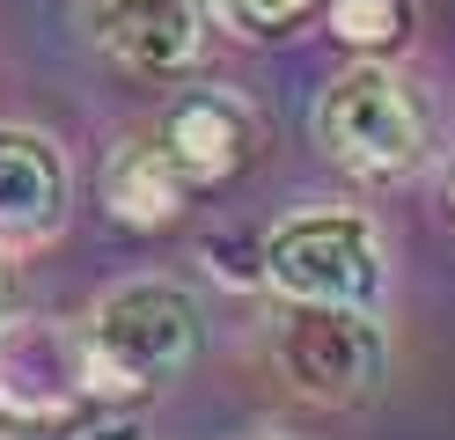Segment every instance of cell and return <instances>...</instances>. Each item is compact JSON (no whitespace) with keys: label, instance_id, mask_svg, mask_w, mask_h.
I'll list each match as a JSON object with an SVG mask.
<instances>
[{"label":"cell","instance_id":"6da1fadb","mask_svg":"<svg viewBox=\"0 0 455 440\" xmlns=\"http://www.w3.org/2000/svg\"><path fill=\"white\" fill-rule=\"evenodd\" d=\"M81 338H89L96 389L103 396H140V389H162V381H177L191 367L198 308H191V293L169 286V279H125L89 308Z\"/></svg>","mask_w":455,"mask_h":440},{"label":"cell","instance_id":"7a4b0ae2","mask_svg":"<svg viewBox=\"0 0 455 440\" xmlns=\"http://www.w3.org/2000/svg\"><path fill=\"white\" fill-rule=\"evenodd\" d=\"M265 286H279L294 308H382L389 250L360 213H294L265 243Z\"/></svg>","mask_w":455,"mask_h":440},{"label":"cell","instance_id":"3957f363","mask_svg":"<svg viewBox=\"0 0 455 440\" xmlns=\"http://www.w3.org/2000/svg\"><path fill=\"white\" fill-rule=\"evenodd\" d=\"M316 140L353 176H411L426 162V117L382 59L346 67L316 103Z\"/></svg>","mask_w":455,"mask_h":440},{"label":"cell","instance_id":"277c9868","mask_svg":"<svg viewBox=\"0 0 455 440\" xmlns=\"http://www.w3.org/2000/svg\"><path fill=\"white\" fill-rule=\"evenodd\" d=\"M96 396L89 338L52 316H0V411L30 426H60Z\"/></svg>","mask_w":455,"mask_h":440},{"label":"cell","instance_id":"5b68a950","mask_svg":"<svg viewBox=\"0 0 455 440\" xmlns=\"http://www.w3.org/2000/svg\"><path fill=\"white\" fill-rule=\"evenodd\" d=\"M382 323L367 308H294L279 331V367L316 404H367L382 381Z\"/></svg>","mask_w":455,"mask_h":440},{"label":"cell","instance_id":"8992f818","mask_svg":"<svg viewBox=\"0 0 455 440\" xmlns=\"http://www.w3.org/2000/svg\"><path fill=\"white\" fill-rule=\"evenodd\" d=\"M74 213V162L37 125H0V250H37Z\"/></svg>","mask_w":455,"mask_h":440},{"label":"cell","instance_id":"52a82bcc","mask_svg":"<svg viewBox=\"0 0 455 440\" xmlns=\"http://www.w3.org/2000/svg\"><path fill=\"white\" fill-rule=\"evenodd\" d=\"M81 22L132 74H184L206 52L213 0H81Z\"/></svg>","mask_w":455,"mask_h":440},{"label":"cell","instance_id":"ba28073f","mask_svg":"<svg viewBox=\"0 0 455 440\" xmlns=\"http://www.w3.org/2000/svg\"><path fill=\"white\" fill-rule=\"evenodd\" d=\"M169 155H177V169L191 176V184H228V176H243L250 162H258L265 147V125L258 110H250L243 96H228V88H198V96H177L155 132Z\"/></svg>","mask_w":455,"mask_h":440},{"label":"cell","instance_id":"9c48e42d","mask_svg":"<svg viewBox=\"0 0 455 440\" xmlns=\"http://www.w3.org/2000/svg\"><path fill=\"white\" fill-rule=\"evenodd\" d=\"M191 191L198 184L177 169V155H169L162 140H125L118 155H110V169H103V205L125 228H169L191 205Z\"/></svg>","mask_w":455,"mask_h":440},{"label":"cell","instance_id":"30bf717a","mask_svg":"<svg viewBox=\"0 0 455 440\" xmlns=\"http://www.w3.org/2000/svg\"><path fill=\"white\" fill-rule=\"evenodd\" d=\"M323 15H331V37L353 44L360 59H396L419 29L411 0H323Z\"/></svg>","mask_w":455,"mask_h":440},{"label":"cell","instance_id":"8fae6325","mask_svg":"<svg viewBox=\"0 0 455 440\" xmlns=\"http://www.w3.org/2000/svg\"><path fill=\"white\" fill-rule=\"evenodd\" d=\"M220 8H228L235 29H250V37H287L308 15H323V0H220Z\"/></svg>","mask_w":455,"mask_h":440},{"label":"cell","instance_id":"7c38bea8","mask_svg":"<svg viewBox=\"0 0 455 440\" xmlns=\"http://www.w3.org/2000/svg\"><path fill=\"white\" fill-rule=\"evenodd\" d=\"M96 440H140V433H96Z\"/></svg>","mask_w":455,"mask_h":440},{"label":"cell","instance_id":"4fadbf2b","mask_svg":"<svg viewBox=\"0 0 455 440\" xmlns=\"http://www.w3.org/2000/svg\"><path fill=\"white\" fill-rule=\"evenodd\" d=\"M0 293H8V264H0Z\"/></svg>","mask_w":455,"mask_h":440}]
</instances>
